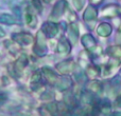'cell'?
<instances>
[{
	"mask_svg": "<svg viewBox=\"0 0 121 116\" xmlns=\"http://www.w3.org/2000/svg\"><path fill=\"white\" fill-rule=\"evenodd\" d=\"M16 22V19L12 14L8 13H0V23H3L6 25H12Z\"/></svg>",
	"mask_w": 121,
	"mask_h": 116,
	"instance_id": "6da1fadb",
	"label": "cell"
},
{
	"mask_svg": "<svg viewBox=\"0 0 121 116\" xmlns=\"http://www.w3.org/2000/svg\"><path fill=\"white\" fill-rule=\"evenodd\" d=\"M25 18H26V22L28 23V25L30 27H34V23L36 22V17L34 15L33 12H31L30 10H27L25 13Z\"/></svg>",
	"mask_w": 121,
	"mask_h": 116,
	"instance_id": "7a4b0ae2",
	"label": "cell"
},
{
	"mask_svg": "<svg viewBox=\"0 0 121 116\" xmlns=\"http://www.w3.org/2000/svg\"><path fill=\"white\" fill-rule=\"evenodd\" d=\"M45 1H46V2H50L51 0H45Z\"/></svg>",
	"mask_w": 121,
	"mask_h": 116,
	"instance_id": "3957f363",
	"label": "cell"
}]
</instances>
